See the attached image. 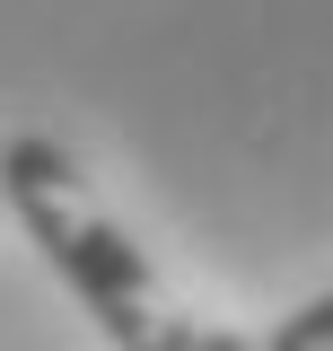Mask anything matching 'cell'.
I'll return each mask as SVG.
<instances>
[{
  "instance_id": "6da1fadb",
  "label": "cell",
  "mask_w": 333,
  "mask_h": 351,
  "mask_svg": "<svg viewBox=\"0 0 333 351\" xmlns=\"http://www.w3.org/2000/svg\"><path fill=\"white\" fill-rule=\"evenodd\" d=\"M0 202L36 237V255L71 281V299L97 316V334L114 351H193V316L166 299L158 263L123 237V219L88 193L79 158L53 132H9L0 141Z\"/></svg>"
},
{
  "instance_id": "7a4b0ae2",
  "label": "cell",
  "mask_w": 333,
  "mask_h": 351,
  "mask_svg": "<svg viewBox=\"0 0 333 351\" xmlns=\"http://www.w3.org/2000/svg\"><path fill=\"white\" fill-rule=\"evenodd\" d=\"M254 351H333V290L298 299V307H290V316H281V325H272Z\"/></svg>"
},
{
  "instance_id": "3957f363",
  "label": "cell",
  "mask_w": 333,
  "mask_h": 351,
  "mask_svg": "<svg viewBox=\"0 0 333 351\" xmlns=\"http://www.w3.org/2000/svg\"><path fill=\"white\" fill-rule=\"evenodd\" d=\"M193 351H254V334H219V325H202V334H193Z\"/></svg>"
}]
</instances>
